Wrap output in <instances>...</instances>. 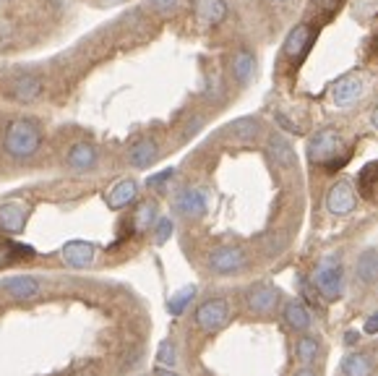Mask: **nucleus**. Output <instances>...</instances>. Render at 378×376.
Listing matches in <instances>:
<instances>
[{
  "label": "nucleus",
  "instance_id": "1",
  "mask_svg": "<svg viewBox=\"0 0 378 376\" xmlns=\"http://www.w3.org/2000/svg\"><path fill=\"white\" fill-rule=\"evenodd\" d=\"M350 149L342 155V134L334 129H321L316 131L311 141H308V160L313 165H323L326 173H337L347 165L350 160Z\"/></svg>",
  "mask_w": 378,
  "mask_h": 376
},
{
  "label": "nucleus",
  "instance_id": "2",
  "mask_svg": "<svg viewBox=\"0 0 378 376\" xmlns=\"http://www.w3.org/2000/svg\"><path fill=\"white\" fill-rule=\"evenodd\" d=\"M39 144H42V131L32 118H16L8 123L6 136H3V147L11 157L16 160H29L37 155Z\"/></svg>",
  "mask_w": 378,
  "mask_h": 376
},
{
  "label": "nucleus",
  "instance_id": "3",
  "mask_svg": "<svg viewBox=\"0 0 378 376\" xmlns=\"http://www.w3.org/2000/svg\"><path fill=\"white\" fill-rule=\"evenodd\" d=\"M313 287L318 290L323 301H339L342 293H344V269H342L339 259L337 257H326L321 259V264L316 266L313 272Z\"/></svg>",
  "mask_w": 378,
  "mask_h": 376
},
{
  "label": "nucleus",
  "instance_id": "4",
  "mask_svg": "<svg viewBox=\"0 0 378 376\" xmlns=\"http://www.w3.org/2000/svg\"><path fill=\"white\" fill-rule=\"evenodd\" d=\"M206 266H209V272L220 277L240 275L243 269H248V254L240 246H220L209 254Z\"/></svg>",
  "mask_w": 378,
  "mask_h": 376
},
{
  "label": "nucleus",
  "instance_id": "5",
  "mask_svg": "<svg viewBox=\"0 0 378 376\" xmlns=\"http://www.w3.org/2000/svg\"><path fill=\"white\" fill-rule=\"evenodd\" d=\"M230 303L224 298H209L196 309V327L203 332H220L230 321Z\"/></svg>",
  "mask_w": 378,
  "mask_h": 376
},
{
  "label": "nucleus",
  "instance_id": "6",
  "mask_svg": "<svg viewBox=\"0 0 378 376\" xmlns=\"http://www.w3.org/2000/svg\"><path fill=\"white\" fill-rule=\"evenodd\" d=\"M279 287L269 283H259V285H250V290L245 293V306H248L253 313H271L279 306Z\"/></svg>",
  "mask_w": 378,
  "mask_h": 376
},
{
  "label": "nucleus",
  "instance_id": "7",
  "mask_svg": "<svg viewBox=\"0 0 378 376\" xmlns=\"http://www.w3.org/2000/svg\"><path fill=\"white\" fill-rule=\"evenodd\" d=\"M363 92H365V79L360 74H347L332 86V100L337 108H350L363 97Z\"/></svg>",
  "mask_w": 378,
  "mask_h": 376
},
{
  "label": "nucleus",
  "instance_id": "8",
  "mask_svg": "<svg viewBox=\"0 0 378 376\" xmlns=\"http://www.w3.org/2000/svg\"><path fill=\"white\" fill-rule=\"evenodd\" d=\"M175 212L180 214V217H185V220H198V217H203L206 214V193L201 191V188H183V191L175 196Z\"/></svg>",
  "mask_w": 378,
  "mask_h": 376
},
{
  "label": "nucleus",
  "instance_id": "9",
  "mask_svg": "<svg viewBox=\"0 0 378 376\" xmlns=\"http://www.w3.org/2000/svg\"><path fill=\"white\" fill-rule=\"evenodd\" d=\"M355 207H358V199H355L352 186L347 181H337L326 193V209L337 214V217H344V214L355 212Z\"/></svg>",
  "mask_w": 378,
  "mask_h": 376
},
{
  "label": "nucleus",
  "instance_id": "10",
  "mask_svg": "<svg viewBox=\"0 0 378 376\" xmlns=\"http://www.w3.org/2000/svg\"><path fill=\"white\" fill-rule=\"evenodd\" d=\"M0 287H3V293L8 295V298H13V301H32V298H37V295L42 293V283L32 275H13L0 285Z\"/></svg>",
  "mask_w": 378,
  "mask_h": 376
},
{
  "label": "nucleus",
  "instance_id": "11",
  "mask_svg": "<svg viewBox=\"0 0 378 376\" xmlns=\"http://www.w3.org/2000/svg\"><path fill=\"white\" fill-rule=\"evenodd\" d=\"M316 39V32L308 24H297L290 34H287L285 39V56L292 58V60H300V58L311 50V45H313Z\"/></svg>",
  "mask_w": 378,
  "mask_h": 376
},
{
  "label": "nucleus",
  "instance_id": "12",
  "mask_svg": "<svg viewBox=\"0 0 378 376\" xmlns=\"http://www.w3.org/2000/svg\"><path fill=\"white\" fill-rule=\"evenodd\" d=\"M27 220H29V204L24 202H6L0 207V228L6 230V233H21V230L27 228Z\"/></svg>",
  "mask_w": 378,
  "mask_h": 376
},
{
  "label": "nucleus",
  "instance_id": "13",
  "mask_svg": "<svg viewBox=\"0 0 378 376\" xmlns=\"http://www.w3.org/2000/svg\"><path fill=\"white\" fill-rule=\"evenodd\" d=\"M60 257L68 266L74 269H86L94 261V246L89 240H68L60 251Z\"/></svg>",
  "mask_w": 378,
  "mask_h": 376
},
{
  "label": "nucleus",
  "instance_id": "14",
  "mask_svg": "<svg viewBox=\"0 0 378 376\" xmlns=\"http://www.w3.org/2000/svg\"><path fill=\"white\" fill-rule=\"evenodd\" d=\"M157 157H159V147L154 138H141V141H136V144L128 149V162L130 167H136V170L151 167L157 162Z\"/></svg>",
  "mask_w": 378,
  "mask_h": 376
},
{
  "label": "nucleus",
  "instance_id": "15",
  "mask_svg": "<svg viewBox=\"0 0 378 376\" xmlns=\"http://www.w3.org/2000/svg\"><path fill=\"white\" fill-rule=\"evenodd\" d=\"M196 19L206 27H217L227 16V3L224 0H194Z\"/></svg>",
  "mask_w": 378,
  "mask_h": 376
},
{
  "label": "nucleus",
  "instance_id": "16",
  "mask_svg": "<svg viewBox=\"0 0 378 376\" xmlns=\"http://www.w3.org/2000/svg\"><path fill=\"white\" fill-rule=\"evenodd\" d=\"M65 162L76 173H86V170H92L97 165V149L92 144H86V141H79V144H74V147L68 149Z\"/></svg>",
  "mask_w": 378,
  "mask_h": 376
},
{
  "label": "nucleus",
  "instance_id": "17",
  "mask_svg": "<svg viewBox=\"0 0 378 376\" xmlns=\"http://www.w3.org/2000/svg\"><path fill=\"white\" fill-rule=\"evenodd\" d=\"M11 94L19 102H34L42 94V79L34 74H21L11 82Z\"/></svg>",
  "mask_w": 378,
  "mask_h": 376
},
{
  "label": "nucleus",
  "instance_id": "18",
  "mask_svg": "<svg viewBox=\"0 0 378 376\" xmlns=\"http://www.w3.org/2000/svg\"><path fill=\"white\" fill-rule=\"evenodd\" d=\"M358 191L365 202L378 207V160L368 162V165L358 173Z\"/></svg>",
  "mask_w": 378,
  "mask_h": 376
},
{
  "label": "nucleus",
  "instance_id": "19",
  "mask_svg": "<svg viewBox=\"0 0 378 376\" xmlns=\"http://www.w3.org/2000/svg\"><path fill=\"white\" fill-rule=\"evenodd\" d=\"M285 321H287V327H290V330L300 332V335H305V332L311 330V324H313L308 306H305L303 301H297V298L285 306Z\"/></svg>",
  "mask_w": 378,
  "mask_h": 376
},
{
  "label": "nucleus",
  "instance_id": "20",
  "mask_svg": "<svg viewBox=\"0 0 378 376\" xmlns=\"http://www.w3.org/2000/svg\"><path fill=\"white\" fill-rule=\"evenodd\" d=\"M136 193H139V183L130 181V178H123V181H118V183L107 191L104 199H107V204H110L112 209H123V207H128V204L136 199Z\"/></svg>",
  "mask_w": 378,
  "mask_h": 376
},
{
  "label": "nucleus",
  "instance_id": "21",
  "mask_svg": "<svg viewBox=\"0 0 378 376\" xmlns=\"http://www.w3.org/2000/svg\"><path fill=\"white\" fill-rule=\"evenodd\" d=\"M230 71H232V79L238 84H248L253 76H256V58L250 50H238L235 56H232V63H230Z\"/></svg>",
  "mask_w": 378,
  "mask_h": 376
},
{
  "label": "nucleus",
  "instance_id": "22",
  "mask_svg": "<svg viewBox=\"0 0 378 376\" xmlns=\"http://www.w3.org/2000/svg\"><path fill=\"white\" fill-rule=\"evenodd\" d=\"M342 376H373L376 371V363L368 353H352V356L342 358V366H339Z\"/></svg>",
  "mask_w": 378,
  "mask_h": 376
},
{
  "label": "nucleus",
  "instance_id": "23",
  "mask_svg": "<svg viewBox=\"0 0 378 376\" xmlns=\"http://www.w3.org/2000/svg\"><path fill=\"white\" fill-rule=\"evenodd\" d=\"M266 149H269V155H271V160H274L279 167H292V165H295V152H292V144H290L282 134L269 136Z\"/></svg>",
  "mask_w": 378,
  "mask_h": 376
},
{
  "label": "nucleus",
  "instance_id": "24",
  "mask_svg": "<svg viewBox=\"0 0 378 376\" xmlns=\"http://www.w3.org/2000/svg\"><path fill=\"white\" fill-rule=\"evenodd\" d=\"M295 358L300 363H305V366L316 363L321 358V342L316 337H311V335H300L295 342Z\"/></svg>",
  "mask_w": 378,
  "mask_h": 376
},
{
  "label": "nucleus",
  "instance_id": "25",
  "mask_svg": "<svg viewBox=\"0 0 378 376\" xmlns=\"http://www.w3.org/2000/svg\"><path fill=\"white\" fill-rule=\"evenodd\" d=\"M358 280L360 283H376L378 280V251H365L358 259Z\"/></svg>",
  "mask_w": 378,
  "mask_h": 376
},
{
  "label": "nucleus",
  "instance_id": "26",
  "mask_svg": "<svg viewBox=\"0 0 378 376\" xmlns=\"http://www.w3.org/2000/svg\"><path fill=\"white\" fill-rule=\"evenodd\" d=\"M157 202H141L139 209H136V217H133V225L136 230H149L157 225Z\"/></svg>",
  "mask_w": 378,
  "mask_h": 376
},
{
  "label": "nucleus",
  "instance_id": "27",
  "mask_svg": "<svg viewBox=\"0 0 378 376\" xmlns=\"http://www.w3.org/2000/svg\"><path fill=\"white\" fill-rule=\"evenodd\" d=\"M194 298H196V285H185L183 290H177L173 298H170V303H167V309H170V313L173 316H180V313L194 303Z\"/></svg>",
  "mask_w": 378,
  "mask_h": 376
},
{
  "label": "nucleus",
  "instance_id": "28",
  "mask_svg": "<svg viewBox=\"0 0 378 376\" xmlns=\"http://www.w3.org/2000/svg\"><path fill=\"white\" fill-rule=\"evenodd\" d=\"M259 123H256V120L253 118H243V120H235V123H232L230 126V134L235 138H238V141H253V138L259 136Z\"/></svg>",
  "mask_w": 378,
  "mask_h": 376
},
{
  "label": "nucleus",
  "instance_id": "29",
  "mask_svg": "<svg viewBox=\"0 0 378 376\" xmlns=\"http://www.w3.org/2000/svg\"><path fill=\"white\" fill-rule=\"evenodd\" d=\"M157 361L162 363V368H173L177 363V353H175V345L165 339L162 345H159V353H157Z\"/></svg>",
  "mask_w": 378,
  "mask_h": 376
},
{
  "label": "nucleus",
  "instance_id": "30",
  "mask_svg": "<svg viewBox=\"0 0 378 376\" xmlns=\"http://www.w3.org/2000/svg\"><path fill=\"white\" fill-rule=\"evenodd\" d=\"M173 235V220L170 217H159L157 225H154V243L157 246H165L167 240Z\"/></svg>",
  "mask_w": 378,
  "mask_h": 376
},
{
  "label": "nucleus",
  "instance_id": "31",
  "mask_svg": "<svg viewBox=\"0 0 378 376\" xmlns=\"http://www.w3.org/2000/svg\"><path fill=\"white\" fill-rule=\"evenodd\" d=\"M173 175H175V170H170V167H167V170H162V173L151 175V178L147 181V186H149V188H162V186H165L167 181L173 178Z\"/></svg>",
  "mask_w": 378,
  "mask_h": 376
},
{
  "label": "nucleus",
  "instance_id": "32",
  "mask_svg": "<svg viewBox=\"0 0 378 376\" xmlns=\"http://www.w3.org/2000/svg\"><path fill=\"white\" fill-rule=\"evenodd\" d=\"M342 3H344V0H313L316 8L326 11V16H334V13H337V8H339Z\"/></svg>",
  "mask_w": 378,
  "mask_h": 376
},
{
  "label": "nucleus",
  "instance_id": "33",
  "mask_svg": "<svg viewBox=\"0 0 378 376\" xmlns=\"http://www.w3.org/2000/svg\"><path fill=\"white\" fill-rule=\"evenodd\" d=\"M177 3H180V0H149V6H151L154 11H162V13L177 8Z\"/></svg>",
  "mask_w": 378,
  "mask_h": 376
},
{
  "label": "nucleus",
  "instance_id": "34",
  "mask_svg": "<svg viewBox=\"0 0 378 376\" xmlns=\"http://www.w3.org/2000/svg\"><path fill=\"white\" fill-rule=\"evenodd\" d=\"M363 332H365V335H378V313H373V316H368V319H365V324H363Z\"/></svg>",
  "mask_w": 378,
  "mask_h": 376
},
{
  "label": "nucleus",
  "instance_id": "35",
  "mask_svg": "<svg viewBox=\"0 0 378 376\" xmlns=\"http://www.w3.org/2000/svg\"><path fill=\"white\" fill-rule=\"evenodd\" d=\"M370 56L378 58V34L373 39H370Z\"/></svg>",
  "mask_w": 378,
  "mask_h": 376
},
{
  "label": "nucleus",
  "instance_id": "36",
  "mask_svg": "<svg viewBox=\"0 0 378 376\" xmlns=\"http://www.w3.org/2000/svg\"><path fill=\"white\" fill-rule=\"evenodd\" d=\"M295 376H318V374H316L313 368H300V371H297Z\"/></svg>",
  "mask_w": 378,
  "mask_h": 376
},
{
  "label": "nucleus",
  "instance_id": "37",
  "mask_svg": "<svg viewBox=\"0 0 378 376\" xmlns=\"http://www.w3.org/2000/svg\"><path fill=\"white\" fill-rule=\"evenodd\" d=\"M157 376H177V374H175V371H170V368H159Z\"/></svg>",
  "mask_w": 378,
  "mask_h": 376
},
{
  "label": "nucleus",
  "instance_id": "38",
  "mask_svg": "<svg viewBox=\"0 0 378 376\" xmlns=\"http://www.w3.org/2000/svg\"><path fill=\"white\" fill-rule=\"evenodd\" d=\"M370 120H373V126L378 129V105H376V110H373V115H370Z\"/></svg>",
  "mask_w": 378,
  "mask_h": 376
},
{
  "label": "nucleus",
  "instance_id": "39",
  "mask_svg": "<svg viewBox=\"0 0 378 376\" xmlns=\"http://www.w3.org/2000/svg\"><path fill=\"white\" fill-rule=\"evenodd\" d=\"M104 6H115V3H123V0H102Z\"/></svg>",
  "mask_w": 378,
  "mask_h": 376
},
{
  "label": "nucleus",
  "instance_id": "40",
  "mask_svg": "<svg viewBox=\"0 0 378 376\" xmlns=\"http://www.w3.org/2000/svg\"><path fill=\"white\" fill-rule=\"evenodd\" d=\"M274 3H285V0H274Z\"/></svg>",
  "mask_w": 378,
  "mask_h": 376
}]
</instances>
